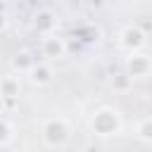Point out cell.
<instances>
[{
	"label": "cell",
	"instance_id": "obj_1",
	"mask_svg": "<svg viewBox=\"0 0 152 152\" xmlns=\"http://www.w3.org/2000/svg\"><path fill=\"white\" fill-rule=\"evenodd\" d=\"M119 126H121V119H119V114L114 109H100L93 116V128L100 135H112V133L119 131Z\"/></svg>",
	"mask_w": 152,
	"mask_h": 152
},
{
	"label": "cell",
	"instance_id": "obj_2",
	"mask_svg": "<svg viewBox=\"0 0 152 152\" xmlns=\"http://www.w3.org/2000/svg\"><path fill=\"white\" fill-rule=\"evenodd\" d=\"M66 133L69 131H66V124L62 119H50L43 124V138L48 145H62L66 140Z\"/></svg>",
	"mask_w": 152,
	"mask_h": 152
},
{
	"label": "cell",
	"instance_id": "obj_3",
	"mask_svg": "<svg viewBox=\"0 0 152 152\" xmlns=\"http://www.w3.org/2000/svg\"><path fill=\"white\" fill-rule=\"evenodd\" d=\"M142 43H145V33H142L140 28L128 26V28H124V31H121V45H124V48H128L131 52H135Z\"/></svg>",
	"mask_w": 152,
	"mask_h": 152
},
{
	"label": "cell",
	"instance_id": "obj_4",
	"mask_svg": "<svg viewBox=\"0 0 152 152\" xmlns=\"http://www.w3.org/2000/svg\"><path fill=\"white\" fill-rule=\"evenodd\" d=\"M43 52H45V57L59 59V57L64 55V40H62L59 36H52V33H48V36L43 38Z\"/></svg>",
	"mask_w": 152,
	"mask_h": 152
},
{
	"label": "cell",
	"instance_id": "obj_5",
	"mask_svg": "<svg viewBox=\"0 0 152 152\" xmlns=\"http://www.w3.org/2000/svg\"><path fill=\"white\" fill-rule=\"evenodd\" d=\"M126 66H128V74L131 76H145L152 69V64H150V59L145 55H131L128 62H126Z\"/></svg>",
	"mask_w": 152,
	"mask_h": 152
},
{
	"label": "cell",
	"instance_id": "obj_6",
	"mask_svg": "<svg viewBox=\"0 0 152 152\" xmlns=\"http://www.w3.org/2000/svg\"><path fill=\"white\" fill-rule=\"evenodd\" d=\"M28 76H31V81H33V83L45 86V83H50V81H52V69H50V66H45V64H33V66H31V71H28Z\"/></svg>",
	"mask_w": 152,
	"mask_h": 152
},
{
	"label": "cell",
	"instance_id": "obj_7",
	"mask_svg": "<svg viewBox=\"0 0 152 152\" xmlns=\"http://www.w3.org/2000/svg\"><path fill=\"white\" fill-rule=\"evenodd\" d=\"M36 28H38L40 33H52V28H55V17H52V12H38V17H36Z\"/></svg>",
	"mask_w": 152,
	"mask_h": 152
},
{
	"label": "cell",
	"instance_id": "obj_8",
	"mask_svg": "<svg viewBox=\"0 0 152 152\" xmlns=\"http://www.w3.org/2000/svg\"><path fill=\"white\" fill-rule=\"evenodd\" d=\"M19 95V81L14 76H5L2 78V97L5 100H12Z\"/></svg>",
	"mask_w": 152,
	"mask_h": 152
},
{
	"label": "cell",
	"instance_id": "obj_9",
	"mask_svg": "<svg viewBox=\"0 0 152 152\" xmlns=\"http://www.w3.org/2000/svg\"><path fill=\"white\" fill-rule=\"evenodd\" d=\"M33 64H36V62L31 59L28 52H19V55L14 57V69H19V71H31Z\"/></svg>",
	"mask_w": 152,
	"mask_h": 152
},
{
	"label": "cell",
	"instance_id": "obj_10",
	"mask_svg": "<svg viewBox=\"0 0 152 152\" xmlns=\"http://www.w3.org/2000/svg\"><path fill=\"white\" fill-rule=\"evenodd\" d=\"M135 133H138V138H142V140H152V119H142V121L138 124Z\"/></svg>",
	"mask_w": 152,
	"mask_h": 152
},
{
	"label": "cell",
	"instance_id": "obj_11",
	"mask_svg": "<svg viewBox=\"0 0 152 152\" xmlns=\"http://www.w3.org/2000/svg\"><path fill=\"white\" fill-rule=\"evenodd\" d=\"M107 2H119V0H107Z\"/></svg>",
	"mask_w": 152,
	"mask_h": 152
}]
</instances>
